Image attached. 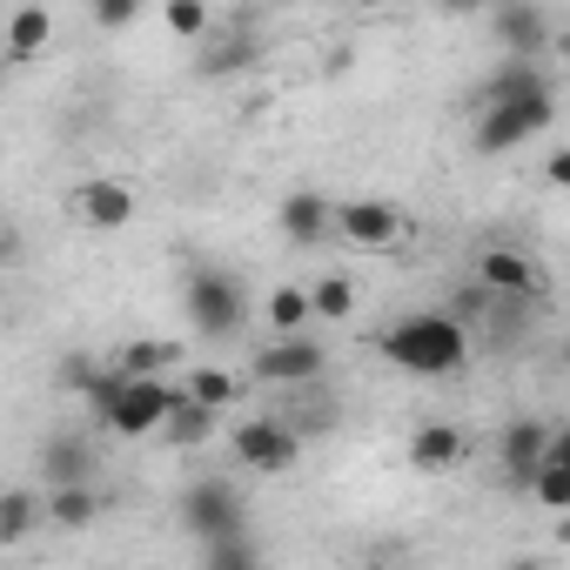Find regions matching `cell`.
<instances>
[{
	"instance_id": "1",
	"label": "cell",
	"mask_w": 570,
	"mask_h": 570,
	"mask_svg": "<svg viewBox=\"0 0 570 570\" xmlns=\"http://www.w3.org/2000/svg\"><path fill=\"white\" fill-rule=\"evenodd\" d=\"M376 356L396 363L403 376H456L470 363V336L450 309H423V316H396L376 336Z\"/></svg>"
},
{
	"instance_id": "2",
	"label": "cell",
	"mask_w": 570,
	"mask_h": 570,
	"mask_svg": "<svg viewBox=\"0 0 570 570\" xmlns=\"http://www.w3.org/2000/svg\"><path fill=\"white\" fill-rule=\"evenodd\" d=\"M88 403H95V416H101L108 436L135 443V436H161V423L175 416L181 390H175V383H148V376H121V370L108 363V370L95 376Z\"/></svg>"
},
{
	"instance_id": "3",
	"label": "cell",
	"mask_w": 570,
	"mask_h": 570,
	"mask_svg": "<svg viewBox=\"0 0 570 570\" xmlns=\"http://www.w3.org/2000/svg\"><path fill=\"white\" fill-rule=\"evenodd\" d=\"M181 303H188L195 336H208V343H228V336H242V323H248V296H242L235 268H222V262H195V268H188Z\"/></svg>"
},
{
	"instance_id": "4",
	"label": "cell",
	"mask_w": 570,
	"mask_h": 570,
	"mask_svg": "<svg viewBox=\"0 0 570 570\" xmlns=\"http://www.w3.org/2000/svg\"><path fill=\"white\" fill-rule=\"evenodd\" d=\"M181 523H188V537L202 550L208 543H235V537H248V503H242V490L228 476H195L181 490Z\"/></svg>"
},
{
	"instance_id": "5",
	"label": "cell",
	"mask_w": 570,
	"mask_h": 570,
	"mask_svg": "<svg viewBox=\"0 0 570 570\" xmlns=\"http://www.w3.org/2000/svg\"><path fill=\"white\" fill-rule=\"evenodd\" d=\"M228 443H235V463L262 470V476H289L303 463V430L289 416H248L228 430Z\"/></svg>"
},
{
	"instance_id": "6",
	"label": "cell",
	"mask_w": 570,
	"mask_h": 570,
	"mask_svg": "<svg viewBox=\"0 0 570 570\" xmlns=\"http://www.w3.org/2000/svg\"><path fill=\"white\" fill-rule=\"evenodd\" d=\"M550 121H557V95L543 88V95H523V101L483 108L476 128H470V141H476V155H510V148H523L530 135H543Z\"/></svg>"
},
{
	"instance_id": "7",
	"label": "cell",
	"mask_w": 570,
	"mask_h": 570,
	"mask_svg": "<svg viewBox=\"0 0 570 570\" xmlns=\"http://www.w3.org/2000/svg\"><path fill=\"white\" fill-rule=\"evenodd\" d=\"M248 376H262V383H275V390H309V383L330 376V350H323L316 336H275V343L255 350Z\"/></svg>"
},
{
	"instance_id": "8",
	"label": "cell",
	"mask_w": 570,
	"mask_h": 570,
	"mask_svg": "<svg viewBox=\"0 0 570 570\" xmlns=\"http://www.w3.org/2000/svg\"><path fill=\"white\" fill-rule=\"evenodd\" d=\"M476 289H490L503 303H530V296H543V268L523 248H483L476 255Z\"/></svg>"
},
{
	"instance_id": "9",
	"label": "cell",
	"mask_w": 570,
	"mask_h": 570,
	"mask_svg": "<svg viewBox=\"0 0 570 570\" xmlns=\"http://www.w3.org/2000/svg\"><path fill=\"white\" fill-rule=\"evenodd\" d=\"M410 228V215L396 202H336V235L356 248H396Z\"/></svg>"
},
{
	"instance_id": "10",
	"label": "cell",
	"mask_w": 570,
	"mask_h": 570,
	"mask_svg": "<svg viewBox=\"0 0 570 570\" xmlns=\"http://www.w3.org/2000/svg\"><path fill=\"white\" fill-rule=\"evenodd\" d=\"M497 456H503L510 483H517V490H530V483H537V470L550 463V423H537V416H510V423H503V436H497Z\"/></svg>"
},
{
	"instance_id": "11",
	"label": "cell",
	"mask_w": 570,
	"mask_h": 570,
	"mask_svg": "<svg viewBox=\"0 0 570 570\" xmlns=\"http://www.w3.org/2000/svg\"><path fill=\"white\" fill-rule=\"evenodd\" d=\"M275 228L289 235L296 248H323V242L336 235V202H330V195H316V188H296V195H282Z\"/></svg>"
},
{
	"instance_id": "12",
	"label": "cell",
	"mask_w": 570,
	"mask_h": 570,
	"mask_svg": "<svg viewBox=\"0 0 570 570\" xmlns=\"http://www.w3.org/2000/svg\"><path fill=\"white\" fill-rule=\"evenodd\" d=\"M68 215H75L81 228H128V222H135V188L95 175V181H81V188L68 195Z\"/></svg>"
},
{
	"instance_id": "13",
	"label": "cell",
	"mask_w": 570,
	"mask_h": 570,
	"mask_svg": "<svg viewBox=\"0 0 570 570\" xmlns=\"http://www.w3.org/2000/svg\"><path fill=\"white\" fill-rule=\"evenodd\" d=\"M41 476H48V490H88V483H95V443L55 430V436L41 443Z\"/></svg>"
},
{
	"instance_id": "14",
	"label": "cell",
	"mask_w": 570,
	"mask_h": 570,
	"mask_svg": "<svg viewBox=\"0 0 570 570\" xmlns=\"http://www.w3.org/2000/svg\"><path fill=\"white\" fill-rule=\"evenodd\" d=\"M490 35L503 41V61H537L550 41V21H543V8H497Z\"/></svg>"
},
{
	"instance_id": "15",
	"label": "cell",
	"mask_w": 570,
	"mask_h": 570,
	"mask_svg": "<svg viewBox=\"0 0 570 570\" xmlns=\"http://www.w3.org/2000/svg\"><path fill=\"white\" fill-rule=\"evenodd\" d=\"M410 463L430 470V476L456 470V463H463V430L443 423V416H436V423H416V430H410Z\"/></svg>"
},
{
	"instance_id": "16",
	"label": "cell",
	"mask_w": 570,
	"mask_h": 570,
	"mask_svg": "<svg viewBox=\"0 0 570 570\" xmlns=\"http://www.w3.org/2000/svg\"><path fill=\"white\" fill-rule=\"evenodd\" d=\"M550 81H543V68L537 61H503L483 88H476V115L483 108H503V101H523V95H543Z\"/></svg>"
},
{
	"instance_id": "17",
	"label": "cell",
	"mask_w": 570,
	"mask_h": 570,
	"mask_svg": "<svg viewBox=\"0 0 570 570\" xmlns=\"http://www.w3.org/2000/svg\"><path fill=\"white\" fill-rule=\"evenodd\" d=\"M115 370H121V376H148V383H168V370H181V343H168V336H141V343L115 350Z\"/></svg>"
},
{
	"instance_id": "18",
	"label": "cell",
	"mask_w": 570,
	"mask_h": 570,
	"mask_svg": "<svg viewBox=\"0 0 570 570\" xmlns=\"http://www.w3.org/2000/svg\"><path fill=\"white\" fill-rule=\"evenodd\" d=\"M48 41H55V14L48 8H14L8 14V41H0V48H8V61H35Z\"/></svg>"
},
{
	"instance_id": "19",
	"label": "cell",
	"mask_w": 570,
	"mask_h": 570,
	"mask_svg": "<svg viewBox=\"0 0 570 570\" xmlns=\"http://www.w3.org/2000/svg\"><path fill=\"white\" fill-rule=\"evenodd\" d=\"M215 423H222V410H208V403L181 396V403H175V416L161 423V443H175V450H202V443L215 436Z\"/></svg>"
},
{
	"instance_id": "20",
	"label": "cell",
	"mask_w": 570,
	"mask_h": 570,
	"mask_svg": "<svg viewBox=\"0 0 570 570\" xmlns=\"http://www.w3.org/2000/svg\"><path fill=\"white\" fill-rule=\"evenodd\" d=\"M309 323H316V303H309V289H296V282H282V289H268V330H275V336H309Z\"/></svg>"
},
{
	"instance_id": "21",
	"label": "cell",
	"mask_w": 570,
	"mask_h": 570,
	"mask_svg": "<svg viewBox=\"0 0 570 570\" xmlns=\"http://www.w3.org/2000/svg\"><path fill=\"white\" fill-rule=\"evenodd\" d=\"M242 68H255V35H228V41H208L202 55H195V75H242Z\"/></svg>"
},
{
	"instance_id": "22",
	"label": "cell",
	"mask_w": 570,
	"mask_h": 570,
	"mask_svg": "<svg viewBox=\"0 0 570 570\" xmlns=\"http://www.w3.org/2000/svg\"><path fill=\"white\" fill-rule=\"evenodd\" d=\"M101 517V490L88 483V490H48V523L55 530H88Z\"/></svg>"
},
{
	"instance_id": "23",
	"label": "cell",
	"mask_w": 570,
	"mask_h": 570,
	"mask_svg": "<svg viewBox=\"0 0 570 570\" xmlns=\"http://www.w3.org/2000/svg\"><path fill=\"white\" fill-rule=\"evenodd\" d=\"M309 303H316V323H350L356 316V282L323 275V282H309Z\"/></svg>"
},
{
	"instance_id": "24",
	"label": "cell",
	"mask_w": 570,
	"mask_h": 570,
	"mask_svg": "<svg viewBox=\"0 0 570 570\" xmlns=\"http://www.w3.org/2000/svg\"><path fill=\"white\" fill-rule=\"evenodd\" d=\"M35 517H48V503L35 490H8V497H0V543H21L35 530Z\"/></svg>"
},
{
	"instance_id": "25",
	"label": "cell",
	"mask_w": 570,
	"mask_h": 570,
	"mask_svg": "<svg viewBox=\"0 0 570 570\" xmlns=\"http://www.w3.org/2000/svg\"><path fill=\"white\" fill-rule=\"evenodd\" d=\"M161 28L181 35V41H202V35H215V14L202 8V0H168V8H161Z\"/></svg>"
},
{
	"instance_id": "26",
	"label": "cell",
	"mask_w": 570,
	"mask_h": 570,
	"mask_svg": "<svg viewBox=\"0 0 570 570\" xmlns=\"http://www.w3.org/2000/svg\"><path fill=\"white\" fill-rule=\"evenodd\" d=\"M181 396H195V403H208V410H228V403H235V376H222V370H188Z\"/></svg>"
},
{
	"instance_id": "27",
	"label": "cell",
	"mask_w": 570,
	"mask_h": 570,
	"mask_svg": "<svg viewBox=\"0 0 570 570\" xmlns=\"http://www.w3.org/2000/svg\"><path fill=\"white\" fill-rule=\"evenodd\" d=\"M202 570H262V557H255L248 537H235V543H208L202 550Z\"/></svg>"
},
{
	"instance_id": "28",
	"label": "cell",
	"mask_w": 570,
	"mask_h": 570,
	"mask_svg": "<svg viewBox=\"0 0 570 570\" xmlns=\"http://www.w3.org/2000/svg\"><path fill=\"white\" fill-rule=\"evenodd\" d=\"M530 497H537L543 510H570V470H563V463H543L537 483H530Z\"/></svg>"
},
{
	"instance_id": "29",
	"label": "cell",
	"mask_w": 570,
	"mask_h": 570,
	"mask_svg": "<svg viewBox=\"0 0 570 570\" xmlns=\"http://www.w3.org/2000/svg\"><path fill=\"white\" fill-rule=\"evenodd\" d=\"M135 21V0H95V28H128Z\"/></svg>"
},
{
	"instance_id": "30",
	"label": "cell",
	"mask_w": 570,
	"mask_h": 570,
	"mask_svg": "<svg viewBox=\"0 0 570 570\" xmlns=\"http://www.w3.org/2000/svg\"><path fill=\"white\" fill-rule=\"evenodd\" d=\"M543 181H550V188H570V148H550V161H543Z\"/></svg>"
},
{
	"instance_id": "31",
	"label": "cell",
	"mask_w": 570,
	"mask_h": 570,
	"mask_svg": "<svg viewBox=\"0 0 570 570\" xmlns=\"http://www.w3.org/2000/svg\"><path fill=\"white\" fill-rule=\"evenodd\" d=\"M550 463H563V470H570V430H550Z\"/></svg>"
},
{
	"instance_id": "32",
	"label": "cell",
	"mask_w": 570,
	"mask_h": 570,
	"mask_svg": "<svg viewBox=\"0 0 570 570\" xmlns=\"http://www.w3.org/2000/svg\"><path fill=\"white\" fill-rule=\"evenodd\" d=\"M510 570H537V563H510Z\"/></svg>"
}]
</instances>
